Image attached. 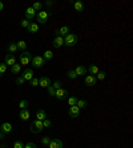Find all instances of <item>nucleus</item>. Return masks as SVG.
Wrapping results in <instances>:
<instances>
[{
  "label": "nucleus",
  "instance_id": "1",
  "mask_svg": "<svg viewBox=\"0 0 133 148\" xmlns=\"http://www.w3.org/2000/svg\"><path fill=\"white\" fill-rule=\"evenodd\" d=\"M79 42V37L73 33H68V35L64 37V45L65 46H75V45Z\"/></svg>",
  "mask_w": 133,
  "mask_h": 148
},
{
  "label": "nucleus",
  "instance_id": "2",
  "mask_svg": "<svg viewBox=\"0 0 133 148\" xmlns=\"http://www.w3.org/2000/svg\"><path fill=\"white\" fill-rule=\"evenodd\" d=\"M29 130H31V132H33V134H40L43 130H44V127H43V122L41 121H33L31 123V127H29Z\"/></svg>",
  "mask_w": 133,
  "mask_h": 148
},
{
  "label": "nucleus",
  "instance_id": "3",
  "mask_svg": "<svg viewBox=\"0 0 133 148\" xmlns=\"http://www.w3.org/2000/svg\"><path fill=\"white\" fill-rule=\"evenodd\" d=\"M19 58H20V65L27 66L32 60V54H31V52H28V50H24V52L19 56Z\"/></svg>",
  "mask_w": 133,
  "mask_h": 148
},
{
  "label": "nucleus",
  "instance_id": "4",
  "mask_svg": "<svg viewBox=\"0 0 133 148\" xmlns=\"http://www.w3.org/2000/svg\"><path fill=\"white\" fill-rule=\"evenodd\" d=\"M31 64L33 68H39L40 69V68H43V66L45 65V60L41 56H35V57H32Z\"/></svg>",
  "mask_w": 133,
  "mask_h": 148
},
{
  "label": "nucleus",
  "instance_id": "5",
  "mask_svg": "<svg viewBox=\"0 0 133 148\" xmlns=\"http://www.w3.org/2000/svg\"><path fill=\"white\" fill-rule=\"evenodd\" d=\"M36 17H37V21L40 24H45L47 21L49 20V12H47V11H40V12L36 13Z\"/></svg>",
  "mask_w": 133,
  "mask_h": 148
},
{
  "label": "nucleus",
  "instance_id": "6",
  "mask_svg": "<svg viewBox=\"0 0 133 148\" xmlns=\"http://www.w3.org/2000/svg\"><path fill=\"white\" fill-rule=\"evenodd\" d=\"M71 32L69 27L68 25H63L61 28H59V29H56L55 31V33H56V37H65L68 33Z\"/></svg>",
  "mask_w": 133,
  "mask_h": 148
},
{
  "label": "nucleus",
  "instance_id": "7",
  "mask_svg": "<svg viewBox=\"0 0 133 148\" xmlns=\"http://www.w3.org/2000/svg\"><path fill=\"white\" fill-rule=\"evenodd\" d=\"M66 96H68V90L66 89H57L56 90V94H55V98H57L59 100H63V99H65Z\"/></svg>",
  "mask_w": 133,
  "mask_h": 148
},
{
  "label": "nucleus",
  "instance_id": "8",
  "mask_svg": "<svg viewBox=\"0 0 133 148\" xmlns=\"http://www.w3.org/2000/svg\"><path fill=\"white\" fill-rule=\"evenodd\" d=\"M84 83L87 85V86L92 87V86H95L96 83H97V79H96L95 76H91V74H88V76H85V78H84Z\"/></svg>",
  "mask_w": 133,
  "mask_h": 148
},
{
  "label": "nucleus",
  "instance_id": "9",
  "mask_svg": "<svg viewBox=\"0 0 133 148\" xmlns=\"http://www.w3.org/2000/svg\"><path fill=\"white\" fill-rule=\"evenodd\" d=\"M63 147H64L63 141L57 138L51 139V141H49V144H48V148H63Z\"/></svg>",
  "mask_w": 133,
  "mask_h": 148
},
{
  "label": "nucleus",
  "instance_id": "10",
  "mask_svg": "<svg viewBox=\"0 0 133 148\" xmlns=\"http://www.w3.org/2000/svg\"><path fill=\"white\" fill-rule=\"evenodd\" d=\"M4 64L7 66H12L16 64V57H15V54H10L8 53L7 56H5V58H4Z\"/></svg>",
  "mask_w": 133,
  "mask_h": 148
},
{
  "label": "nucleus",
  "instance_id": "11",
  "mask_svg": "<svg viewBox=\"0 0 133 148\" xmlns=\"http://www.w3.org/2000/svg\"><path fill=\"white\" fill-rule=\"evenodd\" d=\"M68 114H69L71 118H79L80 117V108L77 106H71L69 110H68Z\"/></svg>",
  "mask_w": 133,
  "mask_h": 148
},
{
  "label": "nucleus",
  "instance_id": "12",
  "mask_svg": "<svg viewBox=\"0 0 133 148\" xmlns=\"http://www.w3.org/2000/svg\"><path fill=\"white\" fill-rule=\"evenodd\" d=\"M12 124L8 123V122H4L1 126H0V131L1 132H4V134H10V132H12Z\"/></svg>",
  "mask_w": 133,
  "mask_h": 148
},
{
  "label": "nucleus",
  "instance_id": "13",
  "mask_svg": "<svg viewBox=\"0 0 133 148\" xmlns=\"http://www.w3.org/2000/svg\"><path fill=\"white\" fill-rule=\"evenodd\" d=\"M35 16H36V11L33 9L32 7H29V8H27V9H25V19H27L28 21H31L32 19L35 17Z\"/></svg>",
  "mask_w": 133,
  "mask_h": 148
},
{
  "label": "nucleus",
  "instance_id": "14",
  "mask_svg": "<svg viewBox=\"0 0 133 148\" xmlns=\"http://www.w3.org/2000/svg\"><path fill=\"white\" fill-rule=\"evenodd\" d=\"M39 85L41 87H48V86H51V79L48 78V77H41V78L39 79Z\"/></svg>",
  "mask_w": 133,
  "mask_h": 148
},
{
  "label": "nucleus",
  "instance_id": "15",
  "mask_svg": "<svg viewBox=\"0 0 133 148\" xmlns=\"http://www.w3.org/2000/svg\"><path fill=\"white\" fill-rule=\"evenodd\" d=\"M21 77H23L25 81H31V79L33 78V70L32 69H25L24 73L21 74Z\"/></svg>",
  "mask_w": 133,
  "mask_h": 148
},
{
  "label": "nucleus",
  "instance_id": "16",
  "mask_svg": "<svg viewBox=\"0 0 133 148\" xmlns=\"http://www.w3.org/2000/svg\"><path fill=\"white\" fill-rule=\"evenodd\" d=\"M75 72H76L77 77H80V76H85V74H87V68H85L84 65H79V66H76V69H75Z\"/></svg>",
  "mask_w": 133,
  "mask_h": 148
},
{
  "label": "nucleus",
  "instance_id": "17",
  "mask_svg": "<svg viewBox=\"0 0 133 148\" xmlns=\"http://www.w3.org/2000/svg\"><path fill=\"white\" fill-rule=\"evenodd\" d=\"M63 45H64V37H56L53 40V48L59 49V48H61Z\"/></svg>",
  "mask_w": 133,
  "mask_h": 148
},
{
  "label": "nucleus",
  "instance_id": "18",
  "mask_svg": "<svg viewBox=\"0 0 133 148\" xmlns=\"http://www.w3.org/2000/svg\"><path fill=\"white\" fill-rule=\"evenodd\" d=\"M19 117H20L21 121H28L29 117H31V113H29V110H27V108H25V110H21L20 111Z\"/></svg>",
  "mask_w": 133,
  "mask_h": 148
},
{
  "label": "nucleus",
  "instance_id": "19",
  "mask_svg": "<svg viewBox=\"0 0 133 148\" xmlns=\"http://www.w3.org/2000/svg\"><path fill=\"white\" fill-rule=\"evenodd\" d=\"M29 33H37L39 32V24L37 23H29V27L27 28Z\"/></svg>",
  "mask_w": 133,
  "mask_h": 148
},
{
  "label": "nucleus",
  "instance_id": "20",
  "mask_svg": "<svg viewBox=\"0 0 133 148\" xmlns=\"http://www.w3.org/2000/svg\"><path fill=\"white\" fill-rule=\"evenodd\" d=\"M47 118V113L44 110H37L36 111V119H37V121H44V119H45Z\"/></svg>",
  "mask_w": 133,
  "mask_h": 148
},
{
  "label": "nucleus",
  "instance_id": "21",
  "mask_svg": "<svg viewBox=\"0 0 133 148\" xmlns=\"http://www.w3.org/2000/svg\"><path fill=\"white\" fill-rule=\"evenodd\" d=\"M7 50H8V53H10V54H14V53L18 52L19 49H18V46H16V42H11V44L8 45Z\"/></svg>",
  "mask_w": 133,
  "mask_h": 148
},
{
  "label": "nucleus",
  "instance_id": "22",
  "mask_svg": "<svg viewBox=\"0 0 133 148\" xmlns=\"http://www.w3.org/2000/svg\"><path fill=\"white\" fill-rule=\"evenodd\" d=\"M73 7H75V11H76V12H83V11H84V4L81 3V1H75Z\"/></svg>",
  "mask_w": 133,
  "mask_h": 148
},
{
  "label": "nucleus",
  "instance_id": "23",
  "mask_svg": "<svg viewBox=\"0 0 133 148\" xmlns=\"http://www.w3.org/2000/svg\"><path fill=\"white\" fill-rule=\"evenodd\" d=\"M41 57H43L44 60H45V62H47V61H51V60L53 58V53L51 52V50H45V52L43 53Z\"/></svg>",
  "mask_w": 133,
  "mask_h": 148
},
{
  "label": "nucleus",
  "instance_id": "24",
  "mask_svg": "<svg viewBox=\"0 0 133 148\" xmlns=\"http://www.w3.org/2000/svg\"><path fill=\"white\" fill-rule=\"evenodd\" d=\"M87 72H89V74H91V76H96V74L100 72V70H98V68L96 65H91L89 68H88Z\"/></svg>",
  "mask_w": 133,
  "mask_h": 148
},
{
  "label": "nucleus",
  "instance_id": "25",
  "mask_svg": "<svg viewBox=\"0 0 133 148\" xmlns=\"http://www.w3.org/2000/svg\"><path fill=\"white\" fill-rule=\"evenodd\" d=\"M20 72H21V65L15 64V65L11 66V73H14V74H19Z\"/></svg>",
  "mask_w": 133,
  "mask_h": 148
},
{
  "label": "nucleus",
  "instance_id": "26",
  "mask_svg": "<svg viewBox=\"0 0 133 148\" xmlns=\"http://www.w3.org/2000/svg\"><path fill=\"white\" fill-rule=\"evenodd\" d=\"M95 77H96V79H97V81H104L105 77H107V73H105L104 70H100V72H98Z\"/></svg>",
  "mask_w": 133,
  "mask_h": 148
},
{
  "label": "nucleus",
  "instance_id": "27",
  "mask_svg": "<svg viewBox=\"0 0 133 148\" xmlns=\"http://www.w3.org/2000/svg\"><path fill=\"white\" fill-rule=\"evenodd\" d=\"M76 106L79 107V108H85V107L88 106V102L85 99H79L77 100V103H76Z\"/></svg>",
  "mask_w": 133,
  "mask_h": 148
},
{
  "label": "nucleus",
  "instance_id": "28",
  "mask_svg": "<svg viewBox=\"0 0 133 148\" xmlns=\"http://www.w3.org/2000/svg\"><path fill=\"white\" fill-rule=\"evenodd\" d=\"M77 100H79V98H77V96H75V95H72V96H69V98H68V104H69V106H76Z\"/></svg>",
  "mask_w": 133,
  "mask_h": 148
},
{
  "label": "nucleus",
  "instance_id": "29",
  "mask_svg": "<svg viewBox=\"0 0 133 148\" xmlns=\"http://www.w3.org/2000/svg\"><path fill=\"white\" fill-rule=\"evenodd\" d=\"M16 46H18V49H20V50H23V52H24L25 49H27V42L21 40V41L16 42Z\"/></svg>",
  "mask_w": 133,
  "mask_h": 148
},
{
  "label": "nucleus",
  "instance_id": "30",
  "mask_svg": "<svg viewBox=\"0 0 133 148\" xmlns=\"http://www.w3.org/2000/svg\"><path fill=\"white\" fill-rule=\"evenodd\" d=\"M32 8H33L36 12H40V11H41V8H43V4L40 3V1H35V3L32 4Z\"/></svg>",
  "mask_w": 133,
  "mask_h": 148
},
{
  "label": "nucleus",
  "instance_id": "31",
  "mask_svg": "<svg viewBox=\"0 0 133 148\" xmlns=\"http://www.w3.org/2000/svg\"><path fill=\"white\" fill-rule=\"evenodd\" d=\"M66 77H68L69 79H76L77 78V74H76L75 70H68V72H66Z\"/></svg>",
  "mask_w": 133,
  "mask_h": 148
},
{
  "label": "nucleus",
  "instance_id": "32",
  "mask_svg": "<svg viewBox=\"0 0 133 148\" xmlns=\"http://www.w3.org/2000/svg\"><path fill=\"white\" fill-rule=\"evenodd\" d=\"M28 104H29V103H28V100L23 99V100H20V102H19V108H20V110H25Z\"/></svg>",
  "mask_w": 133,
  "mask_h": 148
},
{
  "label": "nucleus",
  "instance_id": "33",
  "mask_svg": "<svg viewBox=\"0 0 133 148\" xmlns=\"http://www.w3.org/2000/svg\"><path fill=\"white\" fill-rule=\"evenodd\" d=\"M51 126H52V122H51V119L45 118V119L43 121V127H44V128H49Z\"/></svg>",
  "mask_w": 133,
  "mask_h": 148
},
{
  "label": "nucleus",
  "instance_id": "34",
  "mask_svg": "<svg viewBox=\"0 0 133 148\" xmlns=\"http://www.w3.org/2000/svg\"><path fill=\"white\" fill-rule=\"evenodd\" d=\"M7 68H8V66L5 65L4 62H3V64H0V77L3 76V74H4L5 72H7Z\"/></svg>",
  "mask_w": 133,
  "mask_h": 148
},
{
  "label": "nucleus",
  "instance_id": "35",
  "mask_svg": "<svg viewBox=\"0 0 133 148\" xmlns=\"http://www.w3.org/2000/svg\"><path fill=\"white\" fill-rule=\"evenodd\" d=\"M29 85H31L32 87L39 86V78H35V77H33V78H32L31 81H29Z\"/></svg>",
  "mask_w": 133,
  "mask_h": 148
},
{
  "label": "nucleus",
  "instance_id": "36",
  "mask_svg": "<svg viewBox=\"0 0 133 148\" xmlns=\"http://www.w3.org/2000/svg\"><path fill=\"white\" fill-rule=\"evenodd\" d=\"M47 90H48V94H49V95H51V96H55V94H56V90L52 87V85L47 87Z\"/></svg>",
  "mask_w": 133,
  "mask_h": 148
},
{
  "label": "nucleus",
  "instance_id": "37",
  "mask_svg": "<svg viewBox=\"0 0 133 148\" xmlns=\"http://www.w3.org/2000/svg\"><path fill=\"white\" fill-rule=\"evenodd\" d=\"M14 148H24V144H23V141L18 140L14 143Z\"/></svg>",
  "mask_w": 133,
  "mask_h": 148
},
{
  "label": "nucleus",
  "instance_id": "38",
  "mask_svg": "<svg viewBox=\"0 0 133 148\" xmlns=\"http://www.w3.org/2000/svg\"><path fill=\"white\" fill-rule=\"evenodd\" d=\"M20 25H21L23 28H28V27H29V21L27 20V19H24V20L20 21Z\"/></svg>",
  "mask_w": 133,
  "mask_h": 148
},
{
  "label": "nucleus",
  "instance_id": "39",
  "mask_svg": "<svg viewBox=\"0 0 133 148\" xmlns=\"http://www.w3.org/2000/svg\"><path fill=\"white\" fill-rule=\"evenodd\" d=\"M49 141H51V138H49V136H44V138L41 139V143H43L44 145H48Z\"/></svg>",
  "mask_w": 133,
  "mask_h": 148
},
{
  "label": "nucleus",
  "instance_id": "40",
  "mask_svg": "<svg viewBox=\"0 0 133 148\" xmlns=\"http://www.w3.org/2000/svg\"><path fill=\"white\" fill-rule=\"evenodd\" d=\"M16 83H18V85H24V83H25V79L20 76V77H18V78H16Z\"/></svg>",
  "mask_w": 133,
  "mask_h": 148
},
{
  "label": "nucleus",
  "instance_id": "41",
  "mask_svg": "<svg viewBox=\"0 0 133 148\" xmlns=\"http://www.w3.org/2000/svg\"><path fill=\"white\" fill-rule=\"evenodd\" d=\"M52 87H53V89H55V90H57V89H61V83H60L59 81H56V82H55V83H53V85H52Z\"/></svg>",
  "mask_w": 133,
  "mask_h": 148
},
{
  "label": "nucleus",
  "instance_id": "42",
  "mask_svg": "<svg viewBox=\"0 0 133 148\" xmlns=\"http://www.w3.org/2000/svg\"><path fill=\"white\" fill-rule=\"evenodd\" d=\"M24 148H36V144H35V143H31V141H29V143H27V144L24 145Z\"/></svg>",
  "mask_w": 133,
  "mask_h": 148
},
{
  "label": "nucleus",
  "instance_id": "43",
  "mask_svg": "<svg viewBox=\"0 0 133 148\" xmlns=\"http://www.w3.org/2000/svg\"><path fill=\"white\" fill-rule=\"evenodd\" d=\"M53 4H55V1H52V0H48V1H45V5H47V7H52Z\"/></svg>",
  "mask_w": 133,
  "mask_h": 148
},
{
  "label": "nucleus",
  "instance_id": "44",
  "mask_svg": "<svg viewBox=\"0 0 133 148\" xmlns=\"http://www.w3.org/2000/svg\"><path fill=\"white\" fill-rule=\"evenodd\" d=\"M4 138H5V134H4V132H1V131H0V140H3Z\"/></svg>",
  "mask_w": 133,
  "mask_h": 148
},
{
  "label": "nucleus",
  "instance_id": "45",
  "mask_svg": "<svg viewBox=\"0 0 133 148\" xmlns=\"http://www.w3.org/2000/svg\"><path fill=\"white\" fill-rule=\"evenodd\" d=\"M3 9H4V4L0 1V11H3Z\"/></svg>",
  "mask_w": 133,
  "mask_h": 148
},
{
  "label": "nucleus",
  "instance_id": "46",
  "mask_svg": "<svg viewBox=\"0 0 133 148\" xmlns=\"http://www.w3.org/2000/svg\"><path fill=\"white\" fill-rule=\"evenodd\" d=\"M1 148H5V147H1Z\"/></svg>",
  "mask_w": 133,
  "mask_h": 148
},
{
  "label": "nucleus",
  "instance_id": "47",
  "mask_svg": "<svg viewBox=\"0 0 133 148\" xmlns=\"http://www.w3.org/2000/svg\"><path fill=\"white\" fill-rule=\"evenodd\" d=\"M0 148H1V145H0Z\"/></svg>",
  "mask_w": 133,
  "mask_h": 148
}]
</instances>
